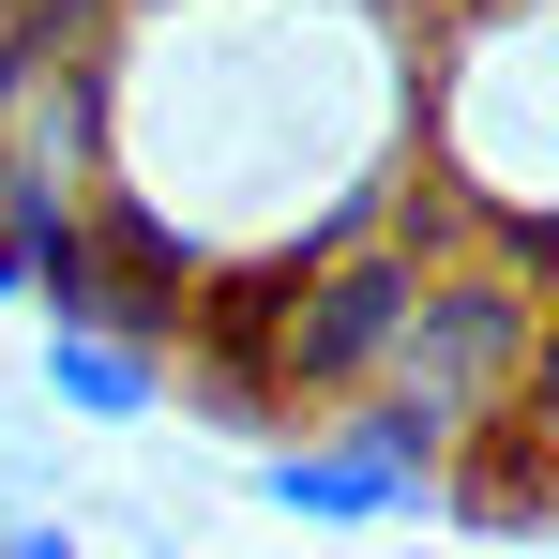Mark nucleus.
I'll list each match as a JSON object with an SVG mask.
<instances>
[{"instance_id":"f257e3e1","label":"nucleus","mask_w":559,"mask_h":559,"mask_svg":"<svg viewBox=\"0 0 559 559\" xmlns=\"http://www.w3.org/2000/svg\"><path fill=\"white\" fill-rule=\"evenodd\" d=\"M106 197L212 302L378 242L424 197V31L393 0H106Z\"/></svg>"},{"instance_id":"f03ea898","label":"nucleus","mask_w":559,"mask_h":559,"mask_svg":"<svg viewBox=\"0 0 559 559\" xmlns=\"http://www.w3.org/2000/svg\"><path fill=\"white\" fill-rule=\"evenodd\" d=\"M424 197L559 273V0H454L424 31Z\"/></svg>"},{"instance_id":"7ed1b4c3","label":"nucleus","mask_w":559,"mask_h":559,"mask_svg":"<svg viewBox=\"0 0 559 559\" xmlns=\"http://www.w3.org/2000/svg\"><path fill=\"white\" fill-rule=\"evenodd\" d=\"M530 348H545V273L530 258H499V242H439V287H424V318H408V348H393V393L424 408V424H514L530 408Z\"/></svg>"},{"instance_id":"20e7f679","label":"nucleus","mask_w":559,"mask_h":559,"mask_svg":"<svg viewBox=\"0 0 559 559\" xmlns=\"http://www.w3.org/2000/svg\"><path fill=\"white\" fill-rule=\"evenodd\" d=\"M454 424H424L408 393H364V408H318L302 439L258 454V499L287 530H408V514H454Z\"/></svg>"},{"instance_id":"39448f33","label":"nucleus","mask_w":559,"mask_h":559,"mask_svg":"<svg viewBox=\"0 0 559 559\" xmlns=\"http://www.w3.org/2000/svg\"><path fill=\"white\" fill-rule=\"evenodd\" d=\"M46 408L61 424H106V439H136V424H167V378H182V348L167 333H136V318H46Z\"/></svg>"},{"instance_id":"423d86ee","label":"nucleus","mask_w":559,"mask_h":559,"mask_svg":"<svg viewBox=\"0 0 559 559\" xmlns=\"http://www.w3.org/2000/svg\"><path fill=\"white\" fill-rule=\"evenodd\" d=\"M0 559H92V530H61V514H0Z\"/></svg>"},{"instance_id":"0eeeda50","label":"nucleus","mask_w":559,"mask_h":559,"mask_svg":"<svg viewBox=\"0 0 559 559\" xmlns=\"http://www.w3.org/2000/svg\"><path fill=\"white\" fill-rule=\"evenodd\" d=\"M0 302H46V258H31L15 227H0Z\"/></svg>"},{"instance_id":"6e6552de","label":"nucleus","mask_w":559,"mask_h":559,"mask_svg":"<svg viewBox=\"0 0 559 559\" xmlns=\"http://www.w3.org/2000/svg\"><path fill=\"white\" fill-rule=\"evenodd\" d=\"M545 545H559V454H545Z\"/></svg>"},{"instance_id":"1a4fd4ad","label":"nucleus","mask_w":559,"mask_h":559,"mask_svg":"<svg viewBox=\"0 0 559 559\" xmlns=\"http://www.w3.org/2000/svg\"><path fill=\"white\" fill-rule=\"evenodd\" d=\"M378 559H454V545H378Z\"/></svg>"},{"instance_id":"9d476101","label":"nucleus","mask_w":559,"mask_h":559,"mask_svg":"<svg viewBox=\"0 0 559 559\" xmlns=\"http://www.w3.org/2000/svg\"><path fill=\"white\" fill-rule=\"evenodd\" d=\"M393 15H408V0H393ZM424 15H454V0H424Z\"/></svg>"}]
</instances>
